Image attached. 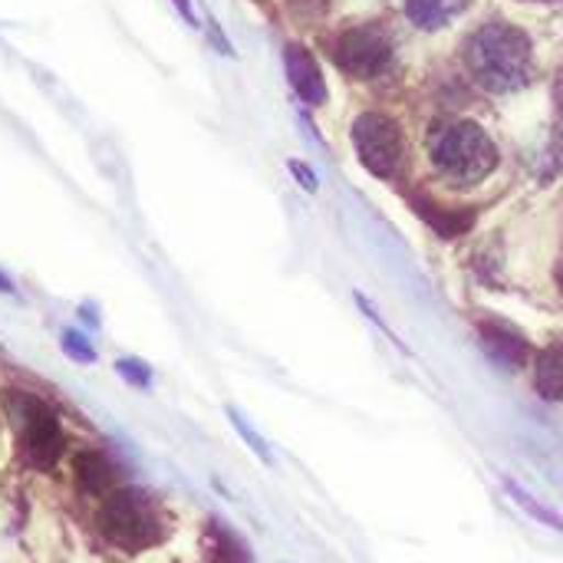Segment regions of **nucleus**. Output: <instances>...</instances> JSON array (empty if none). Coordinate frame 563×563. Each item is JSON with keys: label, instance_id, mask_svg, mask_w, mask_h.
<instances>
[{"label": "nucleus", "instance_id": "f257e3e1", "mask_svg": "<svg viewBox=\"0 0 563 563\" xmlns=\"http://www.w3.org/2000/svg\"><path fill=\"white\" fill-rule=\"evenodd\" d=\"M468 69L495 92H508L531 76V43L521 30L492 23L468 40Z\"/></svg>", "mask_w": 563, "mask_h": 563}, {"label": "nucleus", "instance_id": "f03ea898", "mask_svg": "<svg viewBox=\"0 0 563 563\" xmlns=\"http://www.w3.org/2000/svg\"><path fill=\"white\" fill-rule=\"evenodd\" d=\"M99 528H102V538L125 554L148 551L165 538L158 508L148 501V495L135 488H115L106 495L102 511H99Z\"/></svg>", "mask_w": 563, "mask_h": 563}, {"label": "nucleus", "instance_id": "7ed1b4c3", "mask_svg": "<svg viewBox=\"0 0 563 563\" xmlns=\"http://www.w3.org/2000/svg\"><path fill=\"white\" fill-rule=\"evenodd\" d=\"M3 402H7V416L13 422L16 449H20L23 462L30 468H40V472L53 468L66 449V435H63L56 412L26 393H7Z\"/></svg>", "mask_w": 563, "mask_h": 563}, {"label": "nucleus", "instance_id": "20e7f679", "mask_svg": "<svg viewBox=\"0 0 563 563\" xmlns=\"http://www.w3.org/2000/svg\"><path fill=\"white\" fill-rule=\"evenodd\" d=\"M429 155L439 165V172H445L455 181H478L498 162L495 142L475 122H452L435 129L429 135Z\"/></svg>", "mask_w": 563, "mask_h": 563}, {"label": "nucleus", "instance_id": "39448f33", "mask_svg": "<svg viewBox=\"0 0 563 563\" xmlns=\"http://www.w3.org/2000/svg\"><path fill=\"white\" fill-rule=\"evenodd\" d=\"M353 139L363 165L373 175L393 178L402 168V132L393 119L379 112H363L353 125Z\"/></svg>", "mask_w": 563, "mask_h": 563}, {"label": "nucleus", "instance_id": "423d86ee", "mask_svg": "<svg viewBox=\"0 0 563 563\" xmlns=\"http://www.w3.org/2000/svg\"><path fill=\"white\" fill-rule=\"evenodd\" d=\"M389 59H393V46H389L386 33H379L376 26L346 30L336 43V63L356 79L379 76L389 66Z\"/></svg>", "mask_w": 563, "mask_h": 563}, {"label": "nucleus", "instance_id": "0eeeda50", "mask_svg": "<svg viewBox=\"0 0 563 563\" xmlns=\"http://www.w3.org/2000/svg\"><path fill=\"white\" fill-rule=\"evenodd\" d=\"M284 66H287V76H290V86L297 89V96L310 106H323L327 102V82H323V73L317 66V59L310 56L307 46L300 43H290L284 49Z\"/></svg>", "mask_w": 563, "mask_h": 563}, {"label": "nucleus", "instance_id": "6e6552de", "mask_svg": "<svg viewBox=\"0 0 563 563\" xmlns=\"http://www.w3.org/2000/svg\"><path fill=\"white\" fill-rule=\"evenodd\" d=\"M478 336H482L485 350H488L498 363H505V366H521V363L531 356L528 340H525L515 327H508V323L482 320V323H478Z\"/></svg>", "mask_w": 563, "mask_h": 563}, {"label": "nucleus", "instance_id": "1a4fd4ad", "mask_svg": "<svg viewBox=\"0 0 563 563\" xmlns=\"http://www.w3.org/2000/svg\"><path fill=\"white\" fill-rule=\"evenodd\" d=\"M73 478L89 495H109V492H115L119 472H115L109 455H102V452H79L73 459Z\"/></svg>", "mask_w": 563, "mask_h": 563}, {"label": "nucleus", "instance_id": "9d476101", "mask_svg": "<svg viewBox=\"0 0 563 563\" xmlns=\"http://www.w3.org/2000/svg\"><path fill=\"white\" fill-rule=\"evenodd\" d=\"M412 205H416V211H419L442 238H459V234H465V231L472 228V221H475V211L445 208V205H439V201H432V198H422V195H416Z\"/></svg>", "mask_w": 563, "mask_h": 563}, {"label": "nucleus", "instance_id": "9b49d317", "mask_svg": "<svg viewBox=\"0 0 563 563\" xmlns=\"http://www.w3.org/2000/svg\"><path fill=\"white\" fill-rule=\"evenodd\" d=\"M534 389L544 399H563V346H548L534 360Z\"/></svg>", "mask_w": 563, "mask_h": 563}, {"label": "nucleus", "instance_id": "f8f14e48", "mask_svg": "<svg viewBox=\"0 0 563 563\" xmlns=\"http://www.w3.org/2000/svg\"><path fill=\"white\" fill-rule=\"evenodd\" d=\"M205 554H208V563H251V554L244 551L238 534H231L221 525H208V531H205Z\"/></svg>", "mask_w": 563, "mask_h": 563}, {"label": "nucleus", "instance_id": "ddd939ff", "mask_svg": "<svg viewBox=\"0 0 563 563\" xmlns=\"http://www.w3.org/2000/svg\"><path fill=\"white\" fill-rule=\"evenodd\" d=\"M465 3L468 0H406V10L419 26L435 30V26H445L455 13H462Z\"/></svg>", "mask_w": 563, "mask_h": 563}, {"label": "nucleus", "instance_id": "4468645a", "mask_svg": "<svg viewBox=\"0 0 563 563\" xmlns=\"http://www.w3.org/2000/svg\"><path fill=\"white\" fill-rule=\"evenodd\" d=\"M505 492H508V495H511V498H515V501H518L521 508H528V515H531L534 521H541V525H548V528H558V531H563L561 518H554V515H551V511H548L544 505H538V501H534V498H531L528 492H521V488H518L515 482H505Z\"/></svg>", "mask_w": 563, "mask_h": 563}, {"label": "nucleus", "instance_id": "2eb2a0df", "mask_svg": "<svg viewBox=\"0 0 563 563\" xmlns=\"http://www.w3.org/2000/svg\"><path fill=\"white\" fill-rule=\"evenodd\" d=\"M228 416H231V422H234L238 435H241V439H244V442H247V445L254 449V455H257V459H261L264 465H271L274 459H271V449H267V442H264V439H261V435H257V432H254V429H251V426H247V422H244L241 416H238V412H228Z\"/></svg>", "mask_w": 563, "mask_h": 563}, {"label": "nucleus", "instance_id": "dca6fc26", "mask_svg": "<svg viewBox=\"0 0 563 563\" xmlns=\"http://www.w3.org/2000/svg\"><path fill=\"white\" fill-rule=\"evenodd\" d=\"M63 350H66L73 360H79V363H92V346H89L76 330H66V333H63Z\"/></svg>", "mask_w": 563, "mask_h": 563}, {"label": "nucleus", "instance_id": "f3484780", "mask_svg": "<svg viewBox=\"0 0 563 563\" xmlns=\"http://www.w3.org/2000/svg\"><path fill=\"white\" fill-rule=\"evenodd\" d=\"M287 3H290V13L297 20H317L330 7V0H287Z\"/></svg>", "mask_w": 563, "mask_h": 563}, {"label": "nucleus", "instance_id": "a211bd4d", "mask_svg": "<svg viewBox=\"0 0 563 563\" xmlns=\"http://www.w3.org/2000/svg\"><path fill=\"white\" fill-rule=\"evenodd\" d=\"M115 369H119V376H125V379H129V383H135V386H148V379H152L148 366L135 363V360H119V363H115Z\"/></svg>", "mask_w": 563, "mask_h": 563}, {"label": "nucleus", "instance_id": "6ab92c4d", "mask_svg": "<svg viewBox=\"0 0 563 563\" xmlns=\"http://www.w3.org/2000/svg\"><path fill=\"white\" fill-rule=\"evenodd\" d=\"M290 172L300 178V185H303L307 191H317V178H313V172H310L307 165H300V162H290Z\"/></svg>", "mask_w": 563, "mask_h": 563}, {"label": "nucleus", "instance_id": "aec40b11", "mask_svg": "<svg viewBox=\"0 0 563 563\" xmlns=\"http://www.w3.org/2000/svg\"><path fill=\"white\" fill-rule=\"evenodd\" d=\"M172 3H175V10H178V13H181V16H185L191 26L198 23V16H195V10H191V0H172Z\"/></svg>", "mask_w": 563, "mask_h": 563}, {"label": "nucleus", "instance_id": "412c9836", "mask_svg": "<svg viewBox=\"0 0 563 563\" xmlns=\"http://www.w3.org/2000/svg\"><path fill=\"white\" fill-rule=\"evenodd\" d=\"M554 96H558V115H561V132H563V73H561V76H558Z\"/></svg>", "mask_w": 563, "mask_h": 563}, {"label": "nucleus", "instance_id": "4be33fe9", "mask_svg": "<svg viewBox=\"0 0 563 563\" xmlns=\"http://www.w3.org/2000/svg\"><path fill=\"white\" fill-rule=\"evenodd\" d=\"M0 294H13V284L0 274Z\"/></svg>", "mask_w": 563, "mask_h": 563}, {"label": "nucleus", "instance_id": "5701e85b", "mask_svg": "<svg viewBox=\"0 0 563 563\" xmlns=\"http://www.w3.org/2000/svg\"><path fill=\"white\" fill-rule=\"evenodd\" d=\"M558 280H561V290H563V261H561V267H558Z\"/></svg>", "mask_w": 563, "mask_h": 563}]
</instances>
